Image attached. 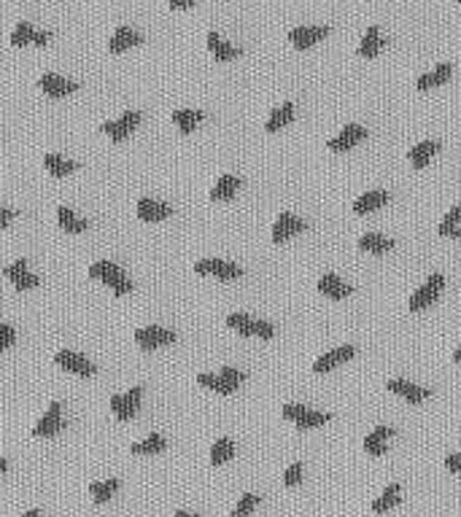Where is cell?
<instances>
[{"label":"cell","instance_id":"52a82bcc","mask_svg":"<svg viewBox=\"0 0 461 517\" xmlns=\"http://www.w3.org/2000/svg\"><path fill=\"white\" fill-rule=\"evenodd\" d=\"M62 428H65V421H62V407L60 401H51L49 404L47 415L35 423V428H32V434L35 437H54V434H60Z\"/></svg>","mask_w":461,"mask_h":517},{"label":"cell","instance_id":"e575fe53","mask_svg":"<svg viewBox=\"0 0 461 517\" xmlns=\"http://www.w3.org/2000/svg\"><path fill=\"white\" fill-rule=\"evenodd\" d=\"M254 323H257V318H251L246 313H230V316H227V326L246 337L254 335Z\"/></svg>","mask_w":461,"mask_h":517},{"label":"cell","instance_id":"d4e9b609","mask_svg":"<svg viewBox=\"0 0 461 517\" xmlns=\"http://www.w3.org/2000/svg\"><path fill=\"white\" fill-rule=\"evenodd\" d=\"M205 119V113L202 111H195V108H176L173 111V122L178 124V130L184 132V135H189L195 127H197V122H202Z\"/></svg>","mask_w":461,"mask_h":517},{"label":"cell","instance_id":"8fae6325","mask_svg":"<svg viewBox=\"0 0 461 517\" xmlns=\"http://www.w3.org/2000/svg\"><path fill=\"white\" fill-rule=\"evenodd\" d=\"M326 32H329L326 25H302V27H292L289 30V41L297 49H307V46H313L316 41H321Z\"/></svg>","mask_w":461,"mask_h":517},{"label":"cell","instance_id":"4dcf8cb0","mask_svg":"<svg viewBox=\"0 0 461 517\" xmlns=\"http://www.w3.org/2000/svg\"><path fill=\"white\" fill-rule=\"evenodd\" d=\"M400 496H402V487L397 485V482H394V485H388L383 493H381V496L372 502V512H378V515H381V512L394 509V506L400 504Z\"/></svg>","mask_w":461,"mask_h":517},{"label":"cell","instance_id":"7a4b0ae2","mask_svg":"<svg viewBox=\"0 0 461 517\" xmlns=\"http://www.w3.org/2000/svg\"><path fill=\"white\" fill-rule=\"evenodd\" d=\"M443 286H445V278H443V273L429 275V278L421 283V289H418L413 297H410L407 307H410L413 313H415V310H424V307H429L431 302H437V297H440Z\"/></svg>","mask_w":461,"mask_h":517},{"label":"cell","instance_id":"ffe728a7","mask_svg":"<svg viewBox=\"0 0 461 517\" xmlns=\"http://www.w3.org/2000/svg\"><path fill=\"white\" fill-rule=\"evenodd\" d=\"M391 434H394V428L391 426H375L367 437H364V450H367L369 456H383L386 440H388Z\"/></svg>","mask_w":461,"mask_h":517},{"label":"cell","instance_id":"8d00e7d4","mask_svg":"<svg viewBox=\"0 0 461 517\" xmlns=\"http://www.w3.org/2000/svg\"><path fill=\"white\" fill-rule=\"evenodd\" d=\"M197 382L205 385V388H211V391H216V394H232V391H235L230 382H224L219 375H211V372H200V375H197Z\"/></svg>","mask_w":461,"mask_h":517},{"label":"cell","instance_id":"ba28073f","mask_svg":"<svg viewBox=\"0 0 461 517\" xmlns=\"http://www.w3.org/2000/svg\"><path fill=\"white\" fill-rule=\"evenodd\" d=\"M364 135H367V130H364L362 124H345L338 135L326 140V146H329L332 151H348V149H354Z\"/></svg>","mask_w":461,"mask_h":517},{"label":"cell","instance_id":"b9f144b4","mask_svg":"<svg viewBox=\"0 0 461 517\" xmlns=\"http://www.w3.org/2000/svg\"><path fill=\"white\" fill-rule=\"evenodd\" d=\"M22 273H27V258H16L14 264H8V267H3V275L8 278V280H14L19 278Z\"/></svg>","mask_w":461,"mask_h":517},{"label":"cell","instance_id":"ee69618b","mask_svg":"<svg viewBox=\"0 0 461 517\" xmlns=\"http://www.w3.org/2000/svg\"><path fill=\"white\" fill-rule=\"evenodd\" d=\"M281 412H283V418H286V421H294V423H297V421L307 412V407H302V404H283Z\"/></svg>","mask_w":461,"mask_h":517},{"label":"cell","instance_id":"db71d44e","mask_svg":"<svg viewBox=\"0 0 461 517\" xmlns=\"http://www.w3.org/2000/svg\"><path fill=\"white\" fill-rule=\"evenodd\" d=\"M6 466H8V461L0 456V477H3V472H6Z\"/></svg>","mask_w":461,"mask_h":517},{"label":"cell","instance_id":"8992f818","mask_svg":"<svg viewBox=\"0 0 461 517\" xmlns=\"http://www.w3.org/2000/svg\"><path fill=\"white\" fill-rule=\"evenodd\" d=\"M54 361H57L62 369L73 372V375H94V372H97V366H94L87 356L76 353V350H57V353H54Z\"/></svg>","mask_w":461,"mask_h":517},{"label":"cell","instance_id":"9a60e30c","mask_svg":"<svg viewBox=\"0 0 461 517\" xmlns=\"http://www.w3.org/2000/svg\"><path fill=\"white\" fill-rule=\"evenodd\" d=\"M138 216L143 221H162V218L173 216V208H170L168 202H159V199H154V197H140Z\"/></svg>","mask_w":461,"mask_h":517},{"label":"cell","instance_id":"3957f363","mask_svg":"<svg viewBox=\"0 0 461 517\" xmlns=\"http://www.w3.org/2000/svg\"><path fill=\"white\" fill-rule=\"evenodd\" d=\"M176 337L178 335H176L173 329H165V326H140V329H135V342H138L143 350L173 345V342H176Z\"/></svg>","mask_w":461,"mask_h":517},{"label":"cell","instance_id":"11a10c76","mask_svg":"<svg viewBox=\"0 0 461 517\" xmlns=\"http://www.w3.org/2000/svg\"><path fill=\"white\" fill-rule=\"evenodd\" d=\"M176 517H197V515H192V512H186V509H178V512H176Z\"/></svg>","mask_w":461,"mask_h":517},{"label":"cell","instance_id":"7c38bea8","mask_svg":"<svg viewBox=\"0 0 461 517\" xmlns=\"http://www.w3.org/2000/svg\"><path fill=\"white\" fill-rule=\"evenodd\" d=\"M319 291H321L324 297H332V299H345V297H351L354 294V286L351 283H345L343 278H338L335 273H326L319 278Z\"/></svg>","mask_w":461,"mask_h":517},{"label":"cell","instance_id":"c3c4849f","mask_svg":"<svg viewBox=\"0 0 461 517\" xmlns=\"http://www.w3.org/2000/svg\"><path fill=\"white\" fill-rule=\"evenodd\" d=\"M14 216H16L14 211H8V208H3V205H0V229L6 227V224L14 218Z\"/></svg>","mask_w":461,"mask_h":517},{"label":"cell","instance_id":"bcb514c9","mask_svg":"<svg viewBox=\"0 0 461 517\" xmlns=\"http://www.w3.org/2000/svg\"><path fill=\"white\" fill-rule=\"evenodd\" d=\"M437 232H440L443 237H461L459 224H453V221H445V218L440 221V227H437Z\"/></svg>","mask_w":461,"mask_h":517},{"label":"cell","instance_id":"f6af8a7d","mask_svg":"<svg viewBox=\"0 0 461 517\" xmlns=\"http://www.w3.org/2000/svg\"><path fill=\"white\" fill-rule=\"evenodd\" d=\"M254 335L262 337V340H270V337L276 335V326L270 323V320H262L257 318V323H254Z\"/></svg>","mask_w":461,"mask_h":517},{"label":"cell","instance_id":"cb8c5ba5","mask_svg":"<svg viewBox=\"0 0 461 517\" xmlns=\"http://www.w3.org/2000/svg\"><path fill=\"white\" fill-rule=\"evenodd\" d=\"M44 165H47V170L54 175V178H62V175H68V173H73V170L78 168V162L65 159L62 154H54V151L44 154Z\"/></svg>","mask_w":461,"mask_h":517},{"label":"cell","instance_id":"1f68e13d","mask_svg":"<svg viewBox=\"0 0 461 517\" xmlns=\"http://www.w3.org/2000/svg\"><path fill=\"white\" fill-rule=\"evenodd\" d=\"M116 490H119V480H116V477L100 480V482H92V485H90V493H92V499L97 504H106Z\"/></svg>","mask_w":461,"mask_h":517},{"label":"cell","instance_id":"816d5d0a","mask_svg":"<svg viewBox=\"0 0 461 517\" xmlns=\"http://www.w3.org/2000/svg\"><path fill=\"white\" fill-rule=\"evenodd\" d=\"M453 361H456V364L461 366V345H459V348H456V350H453Z\"/></svg>","mask_w":461,"mask_h":517},{"label":"cell","instance_id":"d590c367","mask_svg":"<svg viewBox=\"0 0 461 517\" xmlns=\"http://www.w3.org/2000/svg\"><path fill=\"white\" fill-rule=\"evenodd\" d=\"M332 421V415L329 412H321V410H307L300 421H297V428L300 431H307V428H316L321 426V423H329Z\"/></svg>","mask_w":461,"mask_h":517},{"label":"cell","instance_id":"2e32d148","mask_svg":"<svg viewBox=\"0 0 461 517\" xmlns=\"http://www.w3.org/2000/svg\"><path fill=\"white\" fill-rule=\"evenodd\" d=\"M135 44H143V35H140V30L130 27V25H119V27L113 30V35L108 38V49H111V51H122V49L135 46Z\"/></svg>","mask_w":461,"mask_h":517},{"label":"cell","instance_id":"836d02e7","mask_svg":"<svg viewBox=\"0 0 461 517\" xmlns=\"http://www.w3.org/2000/svg\"><path fill=\"white\" fill-rule=\"evenodd\" d=\"M111 410H113V415H116L119 421H130V418H135V415H138V410L130 404L127 394H113V396H111Z\"/></svg>","mask_w":461,"mask_h":517},{"label":"cell","instance_id":"681fc988","mask_svg":"<svg viewBox=\"0 0 461 517\" xmlns=\"http://www.w3.org/2000/svg\"><path fill=\"white\" fill-rule=\"evenodd\" d=\"M445 221H453V224H459V221H461V205H453V208L448 211Z\"/></svg>","mask_w":461,"mask_h":517},{"label":"cell","instance_id":"f1b7e54d","mask_svg":"<svg viewBox=\"0 0 461 517\" xmlns=\"http://www.w3.org/2000/svg\"><path fill=\"white\" fill-rule=\"evenodd\" d=\"M240 189V178L238 175H232V173H224L219 181L214 183V189H211V199H230L235 197V192Z\"/></svg>","mask_w":461,"mask_h":517},{"label":"cell","instance_id":"7dc6e473","mask_svg":"<svg viewBox=\"0 0 461 517\" xmlns=\"http://www.w3.org/2000/svg\"><path fill=\"white\" fill-rule=\"evenodd\" d=\"M445 469L448 472H461V450L459 453H450L445 458Z\"/></svg>","mask_w":461,"mask_h":517},{"label":"cell","instance_id":"f35d334b","mask_svg":"<svg viewBox=\"0 0 461 517\" xmlns=\"http://www.w3.org/2000/svg\"><path fill=\"white\" fill-rule=\"evenodd\" d=\"M219 378L224 382H230L232 388L238 391V385L246 380V372H240V369H235V366H221V372H219Z\"/></svg>","mask_w":461,"mask_h":517},{"label":"cell","instance_id":"5b68a950","mask_svg":"<svg viewBox=\"0 0 461 517\" xmlns=\"http://www.w3.org/2000/svg\"><path fill=\"white\" fill-rule=\"evenodd\" d=\"M195 273H214L216 278H221V280H232V278H240L243 275V267L240 264H235V261H227V258H200L197 264H195Z\"/></svg>","mask_w":461,"mask_h":517},{"label":"cell","instance_id":"9c48e42d","mask_svg":"<svg viewBox=\"0 0 461 517\" xmlns=\"http://www.w3.org/2000/svg\"><path fill=\"white\" fill-rule=\"evenodd\" d=\"M49 38H51L49 30H38V27H32L30 22H16V27L11 30V44L14 46H25V44L47 46Z\"/></svg>","mask_w":461,"mask_h":517},{"label":"cell","instance_id":"83f0119b","mask_svg":"<svg viewBox=\"0 0 461 517\" xmlns=\"http://www.w3.org/2000/svg\"><path fill=\"white\" fill-rule=\"evenodd\" d=\"M57 221H60V227L65 229V232H76V235L90 229V221L81 218V216H76L68 205H60V208H57Z\"/></svg>","mask_w":461,"mask_h":517},{"label":"cell","instance_id":"f907efd6","mask_svg":"<svg viewBox=\"0 0 461 517\" xmlns=\"http://www.w3.org/2000/svg\"><path fill=\"white\" fill-rule=\"evenodd\" d=\"M170 6L173 8H186V6H192V0H170Z\"/></svg>","mask_w":461,"mask_h":517},{"label":"cell","instance_id":"4316f807","mask_svg":"<svg viewBox=\"0 0 461 517\" xmlns=\"http://www.w3.org/2000/svg\"><path fill=\"white\" fill-rule=\"evenodd\" d=\"M359 248L362 251H369V254H386L394 248V240L386 237V235H378V232H367L359 237Z\"/></svg>","mask_w":461,"mask_h":517},{"label":"cell","instance_id":"484cf974","mask_svg":"<svg viewBox=\"0 0 461 517\" xmlns=\"http://www.w3.org/2000/svg\"><path fill=\"white\" fill-rule=\"evenodd\" d=\"M165 437L159 434V431H152L146 440L135 442V444H130V453H135V456H152V453H162L165 450Z\"/></svg>","mask_w":461,"mask_h":517},{"label":"cell","instance_id":"4fadbf2b","mask_svg":"<svg viewBox=\"0 0 461 517\" xmlns=\"http://www.w3.org/2000/svg\"><path fill=\"white\" fill-rule=\"evenodd\" d=\"M356 356V348L354 345H340V348L329 350V353H324L319 356L316 361H313V372H329L332 366L343 364V361H351Z\"/></svg>","mask_w":461,"mask_h":517},{"label":"cell","instance_id":"9f6ffc18","mask_svg":"<svg viewBox=\"0 0 461 517\" xmlns=\"http://www.w3.org/2000/svg\"><path fill=\"white\" fill-rule=\"evenodd\" d=\"M41 517H44V515H41Z\"/></svg>","mask_w":461,"mask_h":517},{"label":"cell","instance_id":"60d3db41","mask_svg":"<svg viewBox=\"0 0 461 517\" xmlns=\"http://www.w3.org/2000/svg\"><path fill=\"white\" fill-rule=\"evenodd\" d=\"M16 342V332L11 323H0V350L11 348Z\"/></svg>","mask_w":461,"mask_h":517},{"label":"cell","instance_id":"f5cc1de1","mask_svg":"<svg viewBox=\"0 0 461 517\" xmlns=\"http://www.w3.org/2000/svg\"><path fill=\"white\" fill-rule=\"evenodd\" d=\"M19 517H41V512H38V509H30V512H22Z\"/></svg>","mask_w":461,"mask_h":517},{"label":"cell","instance_id":"e0dca14e","mask_svg":"<svg viewBox=\"0 0 461 517\" xmlns=\"http://www.w3.org/2000/svg\"><path fill=\"white\" fill-rule=\"evenodd\" d=\"M386 388H388V391H394V394H400V396H405V399H407V401H421V399H426V396L431 394L429 388H421V385H415V382H410V380H402V378H394V380H388L386 382Z\"/></svg>","mask_w":461,"mask_h":517},{"label":"cell","instance_id":"7402d4cb","mask_svg":"<svg viewBox=\"0 0 461 517\" xmlns=\"http://www.w3.org/2000/svg\"><path fill=\"white\" fill-rule=\"evenodd\" d=\"M437 151H440V143H437V140H421V143H415L413 149L407 151V156H410V162H413L415 168L421 170L429 165V159Z\"/></svg>","mask_w":461,"mask_h":517},{"label":"cell","instance_id":"74e56055","mask_svg":"<svg viewBox=\"0 0 461 517\" xmlns=\"http://www.w3.org/2000/svg\"><path fill=\"white\" fill-rule=\"evenodd\" d=\"M257 506H259V496H257V493H246V496H240V502H238V506L232 509L230 517H248Z\"/></svg>","mask_w":461,"mask_h":517},{"label":"cell","instance_id":"ab89813d","mask_svg":"<svg viewBox=\"0 0 461 517\" xmlns=\"http://www.w3.org/2000/svg\"><path fill=\"white\" fill-rule=\"evenodd\" d=\"M38 283H41V278H38L35 273H30V270H27V273H22L19 278H14V286L19 291H22V289H35Z\"/></svg>","mask_w":461,"mask_h":517},{"label":"cell","instance_id":"d6986e66","mask_svg":"<svg viewBox=\"0 0 461 517\" xmlns=\"http://www.w3.org/2000/svg\"><path fill=\"white\" fill-rule=\"evenodd\" d=\"M450 73H453V65H450V62H443V65H437L434 70H429V73H421V76L415 78V87H418V89H431V87H440L443 81H448V78H450Z\"/></svg>","mask_w":461,"mask_h":517},{"label":"cell","instance_id":"6da1fadb","mask_svg":"<svg viewBox=\"0 0 461 517\" xmlns=\"http://www.w3.org/2000/svg\"><path fill=\"white\" fill-rule=\"evenodd\" d=\"M90 275L92 278H100V280H106L111 289L116 291V294H127V291H133V280L124 275V270L116 264V261H111V258H100V261H92L90 264Z\"/></svg>","mask_w":461,"mask_h":517},{"label":"cell","instance_id":"ac0fdd59","mask_svg":"<svg viewBox=\"0 0 461 517\" xmlns=\"http://www.w3.org/2000/svg\"><path fill=\"white\" fill-rule=\"evenodd\" d=\"M386 199H388V192H383V189L364 192V194H359V197L354 199V213H372V211H378L381 205H386Z\"/></svg>","mask_w":461,"mask_h":517},{"label":"cell","instance_id":"5bb4252c","mask_svg":"<svg viewBox=\"0 0 461 517\" xmlns=\"http://www.w3.org/2000/svg\"><path fill=\"white\" fill-rule=\"evenodd\" d=\"M302 229H305V221H302L300 216L281 213L278 216V221L273 224V243H283V240H289L292 235L302 232Z\"/></svg>","mask_w":461,"mask_h":517},{"label":"cell","instance_id":"30bf717a","mask_svg":"<svg viewBox=\"0 0 461 517\" xmlns=\"http://www.w3.org/2000/svg\"><path fill=\"white\" fill-rule=\"evenodd\" d=\"M38 87L47 92L49 97H62V94H68V92H76L81 84L73 81V78L60 76V73H44V76L38 78Z\"/></svg>","mask_w":461,"mask_h":517},{"label":"cell","instance_id":"277c9868","mask_svg":"<svg viewBox=\"0 0 461 517\" xmlns=\"http://www.w3.org/2000/svg\"><path fill=\"white\" fill-rule=\"evenodd\" d=\"M138 122H140V111H135V108L130 111V108H127L119 119H108V122L100 124V130H103L108 137H113V140H124V137L138 127Z\"/></svg>","mask_w":461,"mask_h":517},{"label":"cell","instance_id":"44dd1931","mask_svg":"<svg viewBox=\"0 0 461 517\" xmlns=\"http://www.w3.org/2000/svg\"><path fill=\"white\" fill-rule=\"evenodd\" d=\"M208 49L214 51L216 60H235V57L240 54V46L227 44L216 30H208Z\"/></svg>","mask_w":461,"mask_h":517},{"label":"cell","instance_id":"603a6c76","mask_svg":"<svg viewBox=\"0 0 461 517\" xmlns=\"http://www.w3.org/2000/svg\"><path fill=\"white\" fill-rule=\"evenodd\" d=\"M292 119H294V103L289 100V103H281L278 108L270 111V116H267V122H264V130H267V132H276L281 127H286Z\"/></svg>","mask_w":461,"mask_h":517},{"label":"cell","instance_id":"d6a6232c","mask_svg":"<svg viewBox=\"0 0 461 517\" xmlns=\"http://www.w3.org/2000/svg\"><path fill=\"white\" fill-rule=\"evenodd\" d=\"M232 456H235V442H232L230 437H221V440L214 442V447H211V463H214V466L230 461Z\"/></svg>","mask_w":461,"mask_h":517},{"label":"cell","instance_id":"7bdbcfd3","mask_svg":"<svg viewBox=\"0 0 461 517\" xmlns=\"http://www.w3.org/2000/svg\"><path fill=\"white\" fill-rule=\"evenodd\" d=\"M300 480H302V463L297 461V463H292V466L286 469V474H283V482L292 487V485H300Z\"/></svg>","mask_w":461,"mask_h":517},{"label":"cell","instance_id":"f546056e","mask_svg":"<svg viewBox=\"0 0 461 517\" xmlns=\"http://www.w3.org/2000/svg\"><path fill=\"white\" fill-rule=\"evenodd\" d=\"M381 46H383V32L378 30V25H372V27H367L362 44H359V54L362 57H375L381 51Z\"/></svg>","mask_w":461,"mask_h":517}]
</instances>
